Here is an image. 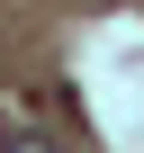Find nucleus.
<instances>
[{"instance_id":"1","label":"nucleus","mask_w":144,"mask_h":153,"mask_svg":"<svg viewBox=\"0 0 144 153\" xmlns=\"http://www.w3.org/2000/svg\"><path fill=\"white\" fill-rule=\"evenodd\" d=\"M9 153H63V144H45V135H9Z\"/></svg>"}]
</instances>
